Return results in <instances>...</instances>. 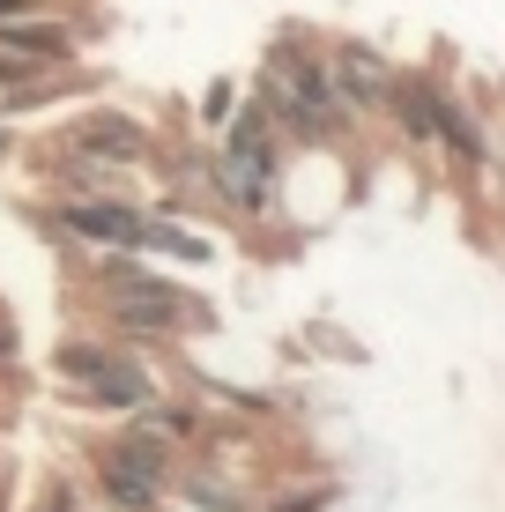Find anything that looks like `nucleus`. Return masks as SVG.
Returning a JSON list of instances; mask_svg holds the SVG:
<instances>
[{
    "label": "nucleus",
    "mask_w": 505,
    "mask_h": 512,
    "mask_svg": "<svg viewBox=\"0 0 505 512\" xmlns=\"http://www.w3.org/2000/svg\"><path fill=\"white\" fill-rule=\"evenodd\" d=\"M268 179H275V164H268V141H260V119H238L231 149H223V164H216L223 201H238V208H268Z\"/></svg>",
    "instance_id": "nucleus-1"
},
{
    "label": "nucleus",
    "mask_w": 505,
    "mask_h": 512,
    "mask_svg": "<svg viewBox=\"0 0 505 512\" xmlns=\"http://www.w3.org/2000/svg\"><path fill=\"white\" fill-rule=\"evenodd\" d=\"M104 483H112L119 505H156V490H164V446H156V438H127V446L104 461Z\"/></svg>",
    "instance_id": "nucleus-2"
},
{
    "label": "nucleus",
    "mask_w": 505,
    "mask_h": 512,
    "mask_svg": "<svg viewBox=\"0 0 505 512\" xmlns=\"http://www.w3.org/2000/svg\"><path fill=\"white\" fill-rule=\"evenodd\" d=\"M60 223H67L75 238H90V245H142V216H134V208H119V201H75Z\"/></svg>",
    "instance_id": "nucleus-3"
},
{
    "label": "nucleus",
    "mask_w": 505,
    "mask_h": 512,
    "mask_svg": "<svg viewBox=\"0 0 505 512\" xmlns=\"http://www.w3.org/2000/svg\"><path fill=\"white\" fill-rule=\"evenodd\" d=\"M60 364H67L75 379H90V386H97V401H112V409H134V401H142V379L119 372L104 349H60Z\"/></svg>",
    "instance_id": "nucleus-4"
},
{
    "label": "nucleus",
    "mask_w": 505,
    "mask_h": 512,
    "mask_svg": "<svg viewBox=\"0 0 505 512\" xmlns=\"http://www.w3.org/2000/svg\"><path fill=\"white\" fill-rule=\"evenodd\" d=\"M0 52H23V60H60V52H67V30L30 23V15H8V23H0Z\"/></svg>",
    "instance_id": "nucleus-5"
},
{
    "label": "nucleus",
    "mask_w": 505,
    "mask_h": 512,
    "mask_svg": "<svg viewBox=\"0 0 505 512\" xmlns=\"http://www.w3.org/2000/svg\"><path fill=\"white\" fill-rule=\"evenodd\" d=\"M82 149H90V156H119V164H127V156H142V134H134L127 119H90V127H82Z\"/></svg>",
    "instance_id": "nucleus-6"
},
{
    "label": "nucleus",
    "mask_w": 505,
    "mask_h": 512,
    "mask_svg": "<svg viewBox=\"0 0 505 512\" xmlns=\"http://www.w3.org/2000/svg\"><path fill=\"white\" fill-rule=\"evenodd\" d=\"M23 75H38V60H23V52H0V90H15Z\"/></svg>",
    "instance_id": "nucleus-7"
},
{
    "label": "nucleus",
    "mask_w": 505,
    "mask_h": 512,
    "mask_svg": "<svg viewBox=\"0 0 505 512\" xmlns=\"http://www.w3.org/2000/svg\"><path fill=\"white\" fill-rule=\"evenodd\" d=\"M38 8V0H0V23H8V15H30Z\"/></svg>",
    "instance_id": "nucleus-8"
},
{
    "label": "nucleus",
    "mask_w": 505,
    "mask_h": 512,
    "mask_svg": "<svg viewBox=\"0 0 505 512\" xmlns=\"http://www.w3.org/2000/svg\"><path fill=\"white\" fill-rule=\"evenodd\" d=\"M8 349H15V334H8V327H0V357H8Z\"/></svg>",
    "instance_id": "nucleus-9"
},
{
    "label": "nucleus",
    "mask_w": 505,
    "mask_h": 512,
    "mask_svg": "<svg viewBox=\"0 0 505 512\" xmlns=\"http://www.w3.org/2000/svg\"><path fill=\"white\" fill-rule=\"evenodd\" d=\"M45 512H67V498H52V505H45Z\"/></svg>",
    "instance_id": "nucleus-10"
}]
</instances>
